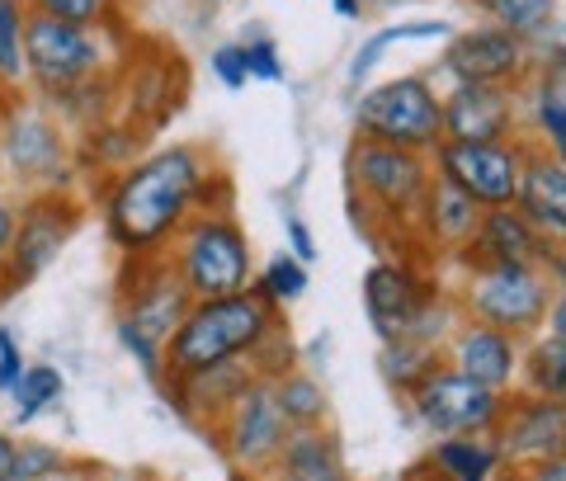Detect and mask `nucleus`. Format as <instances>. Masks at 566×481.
Listing matches in <instances>:
<instances>
[{
    "mask_svg": "<svg viewBox=\"0 0 566 481\" xmlns=\"http://www.w3.org/2000/svg\"><path fill=\"white\" fill-rule=\"evenodd\" d=\"M538 128H543V137H547V147H553V156L566 166V95L547 91V95L538 100Z\"/></svg>",
    "mask_w": 566,
    "mask_h": 481,
    "instance_id": "35",
    "label": "nucleus"
},
{
    "mask_svg": "<svg viewBox=\"0 0 566 481\" xmlns=\"http://www.w3.org/2000/svg\"><path fill=\"white\" fill-rule=\"evenodd\" d=\"M251 378H255L251 359H237V364H222V368H208V373H189V378H170V383H175V391H180V406L189 416L218 425L227 416V406L241 397Z\"/></svg>",
    "mask_w": 566,
    "mask_h": 481,
    "instance_id": "23",
    "label": "nucleus"
},
{
    "mask_svg": "<svg viewBox=\"0 0 566 481\" xmlns=\"http://www.w3.org/2000/svg\"><path fill=\"white\" fill-rule=\"evenodd\" d=\"M416 218L424 222V231L434 237V245H449V251H468L472 237H476V222H482V208H476L463 189H453L449 180H430L420 199Z\"/></svg>",
    "mask_w": 566,
    "mask_h": 481,
    "instance_id": "21",
    "label": "nucleus"
},
{
    "mask_svg": "<svg viewBox=\"0 0 566 481\" xmlns=\"http://www.w3.org/2000/svg\"><path fill=\"white\" fill-rule=\"evenodd\" d=\"M444 66L458 85H505L510 91L528 71V48L510 29L482 24V29L458 33L444 52Z\"/></svg>",
    "mask_w": 566,
    "mask_h": 481,
    "instance_id": "15",
    "label": "nucleus"
},
{
    "mask_svg": "<svg viewBox=\"0 0 566 481\" xmlns=\"http://www.w3.org/2000/svg\"><path fill=\"white\" fill-rule=\"evenodd\" d=\"M354 128L364 142L401 151H434L444 142V100L430 91L424 76H397L364 91L354 104Z\"/></svg>",
    "mask_w": 566,
    "mask_h": 481,
    "instance_id": "5",
    "label": "nucleus"
},
{
    "mask_svg": "<svg viewBox=\"0 0 566 481\" xmlns=\"http://www.w3.org/2000/svg\"><path fill=\"white\" fill-rule=\"evenodd\" d=\"M411 39H449V24H444V20H420V24H392V29L374 33V39L359 48V57L349 62V81L364 85L368 76H374V66L387 57V52H392L397 43H411Z\"/></svg>",
    "mask_w": 566,
    "mask_h": 481,
    "instance_id": "26",
    "label": "nucleus"
},
{
    "mask_svg": "<svg viewBox=\"0 0 566 481\" xmlns=\"http://www.w3.org/2000/svg\"><path fill=\"white\" fill-rule=\"evenodd\" d=\"M547 331L566 341V283H562V293L553 297V307H547Z\"/></svg>",
    "mask_w": 566,
    "mask_h": 481,
    "instance_id": "43",
    "label": "nucleus"
},
{
    "mask_svg": "<svg viewBox=\"0 0 566 481\" xmlns=\"http://www.w3.org/2000/svg\"><path fill=\"white\" fill-rule=\"evenodd\" d=\"M33 14H52L66 24H85V29H104L114 14V0H24Z\"/></svg>",
    "mask_w": 566,
    "mask_h": 481,
    "instance_id": "33",
    "label": "nucleus"
},
{
    "mask_svg": "<svg viewBox=\"0 0 566 481\" xmlns=\"http://www.w3.org/2000/svg\"><path fill=\"white\" fill-rule=\"evenodd\" d=\"M416 416L424 430H434L439 439L453 435H482L495 430V420L505 411V397L482 383H472L468 373H458L453 364H434L424 378L411 387Z\"/></svg>",
    "mask_w": 566,
    "mask_h": 481,
    "instance_id": "12",
    "label": "nucleus"
},
{
    "mask_svg": "<svg viewBox=\"0 0 566 481\" xmlns=\"http://www.w3.org/2000/svg\"><path fill=\"white\" fill-rule=\"evenodd\" d=\"M495 462H501V453H495L482 435H453V439L434 443L430 468L444 481H491Z\"/></svg>",
    "mask_w": 566,
    "mask_h": 481,
    "instance_id": "24",
    "label": "nucleus"
},
{
    "mask_svg": "<svg viewBox=\"0 0 566 481\" xmlns=\"http://www.w3.org/2000/svg\"><path fill=\"white\" fill-rule=\"evenodd\" d=\"M520 481H566V453L547 458V462H534V468H524Z\"/></svg>",
    "mask_w": 566,
    "mask_h": 481,
    "instance_id": "40",
    "label": "nucleus"
},
{
    "mask_svg": "<svg viewBox=\"0 0 566 481\" xmlns=\"http://www.w3.org/2000/svg\"><path fill=\"white\" fill-rule=\"evenodd\" d=\"M401 481H444V477H439L434 468H411V472H406Z\"/></svg>",
    "mask_w": 566,
    "mask_h": 481,
    "instance_id": "47",
    "label": "nucleus"
},
{
    "mask_svg": "<svg viewBox=\"0 0 566 481\" xmlns=\"http://www.w3.org/2000/svg\"><path fill=\"white\" fill-rule=\"evenodd\" d=\"M109 481H151V477H109Z\"/></svg>",
    "mask_w": 566,
    "mask_h": 481,
    "instance_id": "48",
    "label": "nucleus"
},
{
    "mask_svg": "<svg viewBox=\"0 0 566 481\" xmlns=\"http://www.w3.org/2000/svg\"><path fill=\"white\" fill-rule=\"evenodd\" d=\"M166 264L185 283V293L193 302L232 297L255 283L251 241H245V231L237 227L232 212H193L180 227V237L170 241Z\"/></svg>",
    "mask_w": 566,
    "mask_h": 481,
    "instance_id": "4",
    "label": "nucleus"
},
{
    "mask_svg": "<svg viewBox=\"0 0 566 481\" xmlns=\"http://www.w3.org/2000/svg\"><path fill=\"white\" fill-rule=\"evenodd\" d=\"M515 208L534 222V231L553 245V251L566 245V166L553 151H528L524 156Z\"/></svg>",
    "mask_w": 566,
    "mask_h": 481,
    "instance_id": "19",
    "label": "nucleus"
},
{
    "mask_svg": "<svg viewBox=\"0 0 566 481\" xmlns=\"http://www.w3.org/2000/svg\"><path fill=\"white\" fill-rule=\"evenodd\" d=\"M283 231H289V241H293V260H316V241H312V231H307V222L303 218H289L283 222Z\"/></svg>",
    "mask_w": 566,
    "mask_h": 481,
    "instance_id": "39",
    "label": "nucleus"
},
{
    "mask_svg": "<svg viewBox=\"0 0 566 481\" xmlns=\"http://www.w3.org/2000/svg\"><path fill=\"white\" fill-rule=\"evenodd\" d=\"M434 364H439V354H430V345H416V341H401V345L387 349V378L401 383L406 391H411Z\"/></svg>",
    "mask_w": 566,
    "mask_h": 481,
    "instance_id": "34",
    "label": "nucleus"
},
{
    "mask_svg": "<svg viewBox=\"0 0 566 481\" xmlns=\"http://www.w3.org/2000/svg\"><path fill=\"white\" fill-rule=\"evenodd\" d=\"M10 237H14V199L0 194V270H6V255H10Z\"/></svg>",
    "mask_w": 566,
    "mask_h": 481,
    "instance_id": "41",
    "label": "nucleus"
},
{
    "mask_svg": "<svg viewBox=\"0 0 566 481\" xmlns=\"http://www.w3.org/2000/svg\"><path fill=\"white\" fill-rule=\"evenodd\" d=\"M501 458H510L515 468H534L566 453V401H547V397H524L501 411Z\"/></svg>",
    "mask_w": 566,
    "mask_h": 481,
    "instance_id": "16",
    "label": "nucleus"
},
{
    "mask_svg": "<svg viewBox=\"0 0 566 481\" xmlns=\"http://www.w3.org/2000/svg\"><path fill=\"white\" fill-rule=\"evenodd\" d=\"M331 6H335V14H340V20H359V14H364L359 0H331Z\"/></svg>",
    "mask_w": 566,
    "mask_h": 481,
    "instance_id": "45",
    "label": "nucleus"
},
{
    "mask_svg": "<svg viewBox=\"0 0 566 481\" xmlns=\"http://www.w3.org/2000/svg\"><path fill=\"white\" fill-rule=\"evenodd\" d=\"M0 175L24 194L66 189L71 185L66 133L48 114H33V109H20V104H14L6 114V123H0Z\"/></svg>",
    "mask_w": 566,
    "mask_h": 481,
    "instance_id": "10",
    "label": "nucleus"
},
{
    "mask_svg": "<svg viewBox=\"0 0 566 481\" xmlns=\"http://www.w3.org/2000/svg\"><path fill=\"white\" fill-rule=\"evenodd\" d=\"M24 29H29V6L24 0H0V85L24 81Z\"/></svg>",
    "mask_w": 566,
    "mask_h": 481,
    "instance_id": "29",
    "label": "nucleus"
},
{
    "mask_svg": "<svg viewBox=\"0 0 566 481\" xmlns=\"http://www.w3.org/2000/svg\"><path fill=\"white\" fill-rule=\"evenodd\" d=\"M66 453L57 449V443H48V439H20L14 443V468H10V481H39L48 472H57L66 468Z\"/></svg>",
    "mask_w": 566,
    "mask_h": 481,
    "instance_id": "32",
    "label": "nucleus"
},
{
    "mask_svg": "<svg viewBox=\"0 0 566 481\" xmlns=\"http://www.w3.org/2000/svg\"><path fill=\"white\" fill-rule=\"evenodd\" d=\"M279 326V312L255 289L232 297H203L185 312L166 341V378H189L237 359H251L255 345Z\"/></svg>",
    "mask_w": 566,
    "mask_h": 481,
    "instance_id": "2",
    "label": "nucleus"
},
{
    "mask_svg": "<svg viewBox=\"0 0 566 481\" xmlns=\"http://www.w3.org/2000/svg\"><path fill=\"white\" fill-rule=\"evenodd\" d=\"M10 468H14V439L0 430V481H10Z\"/></svg>",
    "mask_w": 566,
    "mask_h": 481,
    "instance_id": "44",
    "label": "nucleus"
},
{
    "mask_svg": "<svg viewBox=\"0 0 566 481\" xmlns=\"http://www.w3.org/2000/svg\"><path fill=\"white\" fill-rule=\"evenodd\" d=\"M14 104H20V100H14V91H10V85H0V123H6V114L14 109Z\"/></svg>",
    "mask_w": 566,
    "mask_h": 481,
    "instance_id": "46",
    "label": "nucleus"
},
{
    "mask_svg": "<svg viewBox=\"0 0 566 481\" xmlns=\"http://www.w3.org/2000/svg\"><path fill=\"white\" fill-rule=\"evenodd\" d=\"M193 307L185 283L175 279L166 255L128 260L123 264V289H118V341L133 349V359L161 378L166 373V341Z\"/></svg>",
    "mask_w": 566,
    "mask_h": 481,
    "instance_id": "3",
    "label": "nucleus"
},
{
    "mask_svg": "<svg viewBox=\"0 0 566 481\" xmlns=\"http://www.w3.org/2000/svg\"><path fill=\"white\" fill-rule=\"evenodd\" d=\"M468 260H472V270L476 264H543L547 270L553 245L538 237L534 222L520 208H486L468 245Z\"/></svg>",
    "mask_w": 566,
    "mask_h": 481,
    "instance_id": "18",
    "label": "nucleus"
},
{
    "mask_svg": "<svg viewBox=\"0 0 566 481\" xmlns=\"http://www.w3.org/2000/svg\"><path fill=\"white\" fill-rule=\"evenodd\" d=\"M241 57H245V71H251L255 81H283L279 48H274L270 39H255V43H245V48H241Z\"/></svg>",
    "mask_w": 566,
    "mask_h": 481,
    "instance_id": "36",
    "label": "nucleus"
},
{
    "mask_svg": "<svg viewBox=\"0 0 566 481\" xmlns=\"http://www.w3.org/2000/svg\"><path fill=\"white\" fill-rule=\"evenodd\" d=\"M434 283L416 279L406 264L397 260H382L368 270L364 279V307L374 331L382 335L387 345H401V341H416V345H430L434 331H439V312H434Z\"/></svg>",
    "mask_w": 566,
    "mask_h": 481,
    "instance_id": "11",
    "label": "nucleus"
},
{
    "mask_svg": "<svg viewBox=\"0 0 566 481\" xmlns=\"http://www.w3.org/2000/svg\"><path fill=\"white\" fill-rule=\"evenodd\" d=\"M349 170H354L359 194L374 208H382L387 218H416L424 189L434 180V170L424 166L420 151L382 147V142H364V137L349 151Z\"/></svg>",
    "mask_w": 566,
    "mask_h": 481,
    "instance_id": "14",
    "label": "nucleus"
},
{
    "mask_svg": "<svg viewBox=\"0 0 566 481\" xmlns=\"http://www.w3.org/2000/svg\"><path fill=\"white\" fill-rule=\"evenodd\" d=\"M274 391H279V406H283V416H289L293 430H297V425H322V416H326V391L316 387L307 373H279Z\"/></svg>",
    "mask_w": 566,
    "mask_h": 481,
    "instance_id": "30",
    "label": "nucleus"
},
{
    "mask_svg": "<svg viewBox=\"0 0 566 481\" xmlns=\"http://www.w3.org/2000/svg\"><path fill=\"white\" fill-rule=\"evenodd\" d=\"M212 76H218V81L227 85V91H245L251 71H245L241 48H218V52H212Z\"/></svg>",
    "mask_w": 566,
    "mask_h": 481,
    "instance_id": "37",
    "label": "nucleus"
},
{
    "mask_svg": "<svg viewBox=\"0 0 566 481\" xmlns=\"http://www.w3.org/2000/svg\"><path fill=\"white\" fill-rule=\"evenodd\" d=\"M39 481H99V468H95V462H66V468L48 472Z\"/></svg>",
    "mask_w": 566,
    "mask_h": 481,
    "instance_id": "42",
    "label": "nucleus"
},
{
    "mask_svg": "<svg viewBox=\"0 0 566 481\" xmlns=\"http://www.w3.org/2000/svg\"><path fill=\"white\" fill-rule=\"evenodd\" d=\"M472 6L491 14L495 29H510L524 43L553 24V0H472Z\"/></svg>",
    "mask_w": 566,
    "mask_h": 481,
    "instance_id": "28",
    "label": "nucleus"
},
{
    "mask_svg": "<svg viewBox=\"0 0 566 481\" xmlns=\"http://www.w3.org/2000/svg\"><path fill=\"white\" fill-rule=\"evenodd\" d=\"M524 142H439L434 147V175L463 189L476 208H515L520 175H524Z\"/></svg>",
    "mask_w": 566,
    "mask_h": 481,
    "instance_id": "9",
    "label": "nucleus"
},
{
    "mask_svg": "<svg viewBox=\"0 0 566 481\" xmlns=\"http://www.w3.org/2000/svg\"><path fill=\"white\" fill-rule=\"evenodd\" d=\"M208 156L199 147H161L147 160L118 170L104 194V231L123 260L166 255L180 227L193 218V199L208 175Z\"/></svg>",
    "mask_w": 566,
    "mask_h": 481,
    "instance_id": "1",
    "label": "nucleus"
},
{
    "mask_svg": "<svg viewBox=\"0 0 566 481\" xmlns=\"http://www.w3.org/2000/svg\"><path fill=\"white\" fill-rule=\"evenodd\" d=\"M274 468H279V481H345L340 443H335L326 430H316V425L289 430Z\"/></svg>",
    "mask_w": 566,
    "mask_h": 481,
    "instance_id": "22",
    "label": "nucleus"
},
{
    "mask_svg": "<svg viewBox=\"0 0 566 481\" xmlns=\"http://www.w3.org/2000/svg\"><path fill=\"white\" fill-rule=\"evenodd\" d=\"M85 222V203L71 189H39L24 194L14 203V237H10V255L0 270V302L14 289L33 283L52 260L66 251V241L81 231Z\"/></svg>",
    "mask_w": 566,
    "mask_h": 481,
    "instance_id": "6",
    "label": "nucleus"
},
{
    "mask_svg": "<svg viewBox=\"0 0 566 481\" xmlns=\"http://www.w3.org/2000/svg\"><path fill=\"white\" fill-rule=\"evenodd\" d=\"M289 416L279 406V391L274 378H251L241 397L227 406V416L218 420V443L222 453L237 462L245 472H260V468H274V458L289 439Z\"/></svg>",
    "mask_w": 566,
    "mask_h": 481,
    "instance_id": "13",
    "label": "nucleus"
},
{
    "mask_svg": "<svg viewBox=\"0 0 566 481\" xmlns=\"http://www.w3.org/2000/svg\"><path fill=\"white\" fill-rule=\"evenodd\" d=\"M453 368L468 373L472 383L501 391V387L515 383V373H520V341L515 335H505V331H495V326L472 321V326L458 335V345H453Z\"/></svg>",
    "mask_w": 566,
    "mask_h": 481,
    "instance_id": "20",
    "label": "nucleus"
},
{
    "mask_svg": "<svg viewBox=\"0 0 566 481\" xmlns=\"http://www.w3.org/2000/svg\"><path fill=\"white\" fill-rule=\"evenodd\" d=\"M524 387H528V397L566 401V341L562 335H547V341H538L524 354Z\"/></svg>",
    "mask_w": 566,
    "mask_h": 481,
    "instance_id": "25",
    "label": "nucleus"
},
{
    "mask_svg": "<svg viewBox=\"0 0 566 481\" xmlns=\"http://www.w3.org/2000/svg\"><path fill=\"white\" fill-rule=\"evenodd\" d=\"M62 373L52 364H33L20 373V383H14L10 401H14V425H33L43 411H52V406L62 401Z\"/></svg>",
    "mask_w": 566,
    "mask_h": 481,
    "instance_id": "27",
    "label": "nucleus"
},
{
    "mask_svg": "<svg viewBox=\"0 0 566 481\" xmlns=\"http://www.w3.org/2000/svg\"><path fill=\"white\" fill-rule=\"evenodd\" d=\"M553 274L543 264H476L468 279V312L505 335H534L553 307Z\"/></svg>",
    "mask_w": 566,
    "mask_h": 481,
    "instance_id": "8",
    "label": "nucleus"
},
{
    "mask_svg": "<svg viewBox=\"0 0 566 481\" xmlns=\"http://www.w3.org/2000/svg\"><path fill=\"white\" fill-rule=\"evenodd\" d=\"M109 66V43L99 29L85 24H66L52 14H33L29 10V29H24V81H33V91L57 100L76 85H91L104 76Z\"/></svg>",
    "mask_w": 566,
    "mask_h": 481,
    "instance_id": "7",
    "label": "nucleus"
},
{
    "mask_svg": "<svg viewBox=\"0 0 566 481\" xmlns=\"http://www.w3.org/2000/svg\"><path fill=\"white\" fill-rule=\"evenodd\" d=\"M237 481H260V477H237Z\"/></svg>",
    "mask_w": 566,
    "mask_h": 481,
    "instance_id": "49",
    "label": "nucleus"
},
{
    "mask_svg": "<svg viewBox=\"0 0 566 481\" xmlns=\"http://www.w3.org/2000/svg\"><path fill=\"white\" fill-rule=\"evenodd\" d=\"M515 95L505 85H453L444 100V142H510Z\"/></svg>",
    "mask_w": 566,
    "mask_h": 481,
    "instance_id": "17",
    "label": "nucleus"
},
{
    "mask_svg": "<svg viewBox=\"0 0 566 481\" xmlns=\"http://www.w3.org/2000/svg\"><path fill=\"white\" fill-rule=\"evenodd\" d=\"M251 289L270 302V307H289V302H297L307 293V264L293 260V255H274L270 264H264V274L251 283Z\"/></svg>",
    "mask_w": 566,
    "mask_h": 481,
    "instance_id": "31",
    "label": "nucleus"
},
{
    "mask_svg": "<svg viewBox=\"0 0 566 481\" xmlns=\"http://www.w3.org/2000/svg\"><path fill=\"white\" fill-rule=\"evenodd\" d=\"M24 354H20V341H14V331L0 326V391H14V383H20V373H24Z\"/></svg>",
    "mask_w": 566,
    "mask_h": 481,
    "instance_id": "38",
    "label": "nucleus"
}]
</instances>
